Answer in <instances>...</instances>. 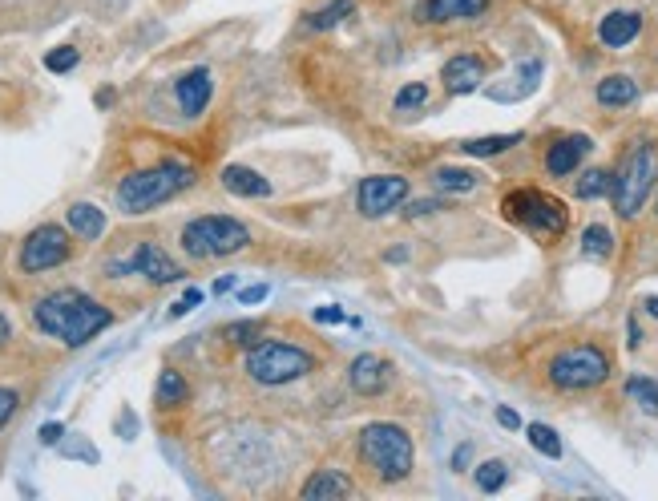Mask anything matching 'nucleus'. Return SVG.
<instances>
[{"instance_id":"nucleus-28","label":"nucleus","mask_w":658,"mask_h":501,"mask_svg":"<svg viewBox=\"0 0 658 501\" xmlns=\"http://www.w3.org/2000/svg\"><path fill=\"white\" fill-rule=\"evenodd\" d=\"M352 13H356V0H336V5H327L323 13H315L307 25L319 33V29H332V25H340V21H344V17H352Z\"/></svg>"},{"instance_id":"nucleus-3","label":"nucleus","mask_w":658,"mask_h":501,"mask_svg":"<svg viewBox=\"0 0 658 501\" xmlns=\"http://www.w3.org/2000/svg\"><path fill=\"white\" fill-rule=\"evenodd\" d=\"M658 182V146L654 142H634L618 170L610 174V203L622 219H634L642 207H646V198Z\"/></svg>"},{"instance_id":"nucleus-33","label":"nucleus","mask_w":658,"mask_h":501,"mask_svg":"<svg viewBox=\"0 0 658 501\" xmlns=\"http://www.w3.org/2000/svg\"><path fill=\"white\" fill-rule=\"evenodd\" d=\"M17 400H21V396H17L13 388H0V429H5V425H9V417L17 413Z\"/></svg>"},{"instance_id":"nucleus-8","label":"nucleus","mask_w":658,"mask_h":501,"mask_svg":"<svg viewBox=\"0 0 658 501\" xmlns=\"http://www.w3.org/2000/svg\"><path fill=\"white\" fill-rule=\"evenodd\" d=\"M606 376H610V356L598 344H574L550 360V384L562 392L598 388Z\"/></svg>"},{"instance_id":"nucleus-6","label":"nucleus","mask_w":658,"mask_h":501,"mask_svg":"<svg viewBox=\"0 0 658 501\" xmlns=\"http://www.w3.org/2000/svg\"><path fill=\"white\" fill-rule=\"evenodd\" d=\"M251 243V231L227 215H202L182 227V251L190 259H223Z\"/></svg>"},{"instance_id":"nucleus-14","label":"nucleus","mask_w":658,"mask_h":501,"mask_svg":"<svg viewBox=\"0 0 658 501\" xmlns=\"http://www.w3.org/2000/svg\"><path fill=\"white\" fill-rule=\"evenodd\" d=\"M590 154V138L586 134H566L550 146V154H545V170H550L554 178H566L582 166V158Z\"/></svg>"},{"instance_id":"nucleus-44","label":"nucleus","mask_w":658,"mask_h":501,"mask_svg":"<svg viewBox=\"0 0 658 501\" xmlns=\"http://www.w3.org/2000/svg\"><path fill=\"white\" fill-rule=\"evenodd\" d=\"M9 332H13V328H9V320H5V316H0V344H5V340H9Z\"/></svg>"},{"instance_id":"nucleus-10","label":"nucleus","mask_w":658,"mask_h":501,"mask_svg":"<svg viewBox=\"0 0 658 501\" xmlns=\"http://www.w3.org/2000/svg\"><path fill=\"white\" fill-rule=\"evenodd\" d=\"M408 198V178L400 174H376V178H364L360 190H356V203H360V215L368 219H380L388 211H396Z\"/></svg>"},{"instance_id":"nucleus-37","label":"nucleus","mask_w":658,"mask_h":501,"mask_svg":"<svg viewBox=\"0 0 658 501\" xmlns=\"http://www.w3.org/2000/svg\"><path fill=\"white\" fill-rule=\"evenodd\" d=\"M61 433H65V429H61L57 421H49V425H41V445H57V441H61Z\"/></svg>"},{"instance_id":"nucleus-24","label":"nucleus","mask_w":658,"mask_h":501,"mask_svg":"<svg viewBox=\"0 0 658 501\" xmlns=\"http://www.w3.org/2000/svg\"><path fill=\"white\" fill-rule=\"evenodd\" d=\"M432 182H436V190L465 194V190H473V186L481 182V174H473V170H461V166H441V170L432 174Z\"/></svg>"},{"instance_id":"nucleus-31","label":"nucleus","mask_w":658,"mask_h":501,"mask_svg":"<svg viewBox=\"0 0 658 501\" xmlns=\"http://www.w3.org/2000/svg\"><path fill=\"white\" fill-rule=\"evenodd\" d=\"M428 102V89L420 85V81H412V85H404L400 93H396V110L400 114H412V110H420Z\"/></svg>"},{"instance_id":"nucleus-36","label":"nucleus","mask_w":658,"mask_h":501,"mask_svg":"<svg viewBox=\"0 0 658 501\" xmlns=\"http://www.w3.org/2000/svg\"><path fill=\"white\" fill-rule=\"evenodd\" d=\"M255 332H259L255 324H231V328H227V336H231L235 344H255Z\"/></svg>"},{"instance_id":"nucleus-34","label":"nucleus","mask_w":658,"mask_h":501,"mask_svg":"<svg viewBox=\"0 0 658 501\" xmlns=\"http://www.w3.org/2000/svg\"><path fill=\"white\" fill-rule=\"evenodd\" d=\"M198 304H202V291H198V287H186V295H182L178 304L170 308V316H186V312H190V308H198Z\"/></svg>"},{"instance_id":"nucleus-16","label":"nucleus","mask_w":658,"mask_h":501,"mask_svg":"<svg viewBox=\"0 0 658 501\" xmlns=\"http://www.w3.org/2000/svg\"><path fill=\"white\" fill-rule=\"evenodd\" d=\"M485 69H489V65H485L481 57L461 53V57H453V61L445 65V73H441V77H445V89L461 97V93H473V89L485 81Z\"/></svg>"},{"instance_id":"nucleus-23","label":"nucleus","mask_w":658,"mask_h":501,"mask_svg":"<svg viewBox=\"0 0 658 501\" xmlns=\"http://www.w3.org/2000/svg\"><path fill=\"white\" fill-rule=\"evenodd\" d=\"M626 396L634 400L642 413L658 417V380H650V376H630V380H626Z\"/></svg>"},{"instance_id":"nucleus-18","label":"nucleus","mask_w":658,"mask_h":501,"mask_svg":"<svg viewBox=\"0 0 658 501\" xmlns=\"http://www.w3.org/2000/svg\"><path fill=\"white\" fill-rule=\"evenodd\" d=\"M352 493V477L344 469H319L311 481H303L299 497L307 501H327V497H348Z\"/></svg>"},{"instance_id":"nucleus-11","label":"nucleus","mask_w":658,"mask_h":501,"mask_svg":"<svg viewBox=\"0 0 658 501\" xmlns=\"http://www.w3.org/2000/svg\"><path fill=\"white\" fill-rule=\"evenodd\" d=\"M109 271H114V275H122V271H138V275H146L150 283H174V279H182L178 263H174L158 243H142V247L134 251L130 263H109Z\"/></svg>"},{"instance_id":"nucleus-35","label":"nucleus","mask_w":658,"mask_h":501,"mask_svg":"<svg viewBox=\"0 0 658 501\" xmlns=\"http://www.w3.org/2000/svg\"><path fill=\"white\" fill-rule=\"evenodd\" d=\"M267 295H271L267 283H259V287H243V291H239V304H243V308H247V304H263Z\"/></svg>"},{"instance_id":"nucleus-19","label":"nucleus","mask_w":658,"mask_h":501,"mask_svg":"<svg viewBox=\"0 0 658 501\" xmlns=\"http://www.w3.org/2000/svg\"><path fill=\"white\" fill-rule=\"evenodd\" d=\"M223 186L239 198H267L271 194V182L263 174H255L251 166H227L223 170Z\"/></svg>"},{"instance_id":"nucleus-17","label":"nucleus","mask_w":658,"mask_h":501,"mask_svg":"<svg viewBox=\"0 0 658 501\" xmlns=\"http://www.w3.org/2000/svg\"><path fill=\"white\" fill-rule=\"evenodd\" d=\"M638 33H642V17H638V13H626V9L602 17V25H598V37H602L606 49H622V45H630Z\"/></svg>"},{"instance_id":"nucleus-27","label":"nucleus","mask_w":658,"mask_h":501,"mask_svg":"<svg viewBox=\"0 0 658 501\" xmlns=\"http://www.w3.org/2000/svg\"><path fill=\"white\" fill-rule=\"evenodd\" d=\"M525 433H529V445H533L541 457H550V461L562 457V441H558V433H554L550 425H529Z\"/></svg>"},{"instance_id":"nucleus-9","label":"nucleus","mask_w":658,"mask_h":501,"mask_svg":"<svg viewBox=\"0 0 658 501\" xmlns=\"http://www.w3.org/2000/svg\"><path fill=\"white\" fill-rule=\"evenodd\" d=\"M69 259V235L57 227V223H45V227H37L25 243H21V271H49V267H57V263H65Z\"/></svg>"},{"instance_id":"nucleus-42","label":"nucleus","mask_w":658,"mask_h":501,"mask_svg":"<svg viewBox=\"0 0 658 501\" xmlns=\"http://www.w3.org/2000/svg\"><path fill=\"white\" fill-rule=\"evenodd\" d=\"M231 287H235V275H223V279L214 283V295H223V291H231Z\"/></svg>"},{"instance_id":"nucleus-40","label":"nucleus","mask_w":658,"mask_h":501,"mask_svg":"<svg viewBox=\"0 0 658 501\" xmlns=\"http://www.w3.org/2000/svg\"><path fill=\"white\" fill-rule=\"evenodd\" d=\"M428 211H436V203H432V198H424V203H412L404 215H408V219H420V215H428Z\"/></svg>"},{"instance_id":"nucleus-43","label":"nucleus","mask_w":658,"mask_h":501,"mask_svg":"<svg viewBox=\"0 0 658 501\" xmlns=\"http://www.w3.org/2000/svg\"><path fill=\"white\" fill-rule=\"evenodd\" d=\"M646 312L658 320V295H650V299H646Z\"/></svg>"},{"instance_id":"nucleus-2","label":"nucleus","mask_w":658,"mask_h":501,"mask_svg":"<svg viewBox=\"0 0 658 501\" xmlns=\"http://www.w3.org/2000/svg\"><path fill=\"white\" fill-rule=\"evenodd\" d=\"M186 186H194V166H186V162H158L150 170H134L130 178H122L118 207L126 215H146V211L170 203V198L182 194Z\"/></svg>"},{"instance_id":"nucleus-1","label":"nucleus","mask_w":658,"mask_h":501,"mask_svg":"<svg viewBox=\"0 0 658 501\" xmlns=\"http://www.w3.org/2000/svg\"><path fill=\"white\" fill-rule=\"evenodd\" d=\"M33 320H37V328L45 336H53V340H61L69 348L89 344L97 332H105L109 324H114L109 308H101L97 299H89L85 291H73V287L45 295L41 304L33 308Z\"/></svg>"},{"instance_id":"nucleus-25","label":"nucleus","mask_w":658,"mask_h":501,"mask_svg":"<svg viewBox=\"0 0 658 501\" xmlns=\"http://www.w3.org/2000/svg\"><path fill=\"white\" fill-rule=\"evenodd\" d=\"M517 142H521V134H489V138L465 142L461 150H465L469 158H493V154H501V150H509V146H517Z\"/></svg>"},{"instance_id":"nucleus-7","label":"nucleus","mask_w":658,"mask_h":501,"mask_svg":"<svg viewBox=\"0 0 658 501\" xmlns=\"http://www.w3.org/2000/svg\"><path fill=\"white\" fill-rule=\"evenodd\" d=\"M311 368H315V356L295 344H283V340H259L247 352V372L259 384H291V380L307 376Z\"/></svg>"},{"instance_id":"nucleus-13","label":"nucleus","mask_w":658,"mask_h":501,"mask_svg":"<svg viewBox=\"0 0 658 501\" xmlns=\"http://www.w3.org/2000/svg\"><path fill=\"white\" fill-rule=\"evenodd\" d=\"M174 93H178L182 114H186V118H198V114L206 110V102H210V93H214V77H210V69L198 65V69L182 73L178 85H174Z\"/></svg>"},{"instance_id":"nucleus-32","label":"nucleus","mask_w":658,"mask_h":501,"mask_svg":"<svg viewBox=\"0 0 658 501\" xmlns=\"http://www.w3.org/2000/svg\"><path fill=\"white\" fill-rule=\"evenodd\" d=\"M77 61H81V53H77L73 45H61V49H53V53L45 57V69H53V73H69Z\"/></svg>"},{"instance_id":"nucleus-39","label":"nucleus","mask_w":658,"mask_h":501,"mask_svg":"<svg viewBox=\"0 0 658 501\" xmlns=\"http://www.w3.org/2000/svg\"><path fill=\"white\" fill-rule=\"evenodd\" d=\"M497 421H501V425H505V429H521V417H517V413H513V409H505V405H501V409H497Z\"/></svg>"},{"instance_id":"nucleus-20","label":"nucleus","mask_w":658,"mask_h":501,"mask_svg":"<svg viewBox=\"0 0 658 501\" xmlns=\"http://www.w3.org/2000/svg\"><path fill=\"white\" fill-rule=\"evenodd\" d=\"M634 97H638V85H634L626 73H614V77H602V81H598V102L610 106V110L634 106Z\"/></svg>"},{"instance_id":"nucleus-29","label":"nucleus","mask_w":658,"mask_h":501,"mask_svg":"<svg viewBox=\"0 0 658 501\" xmlns=\"http://www.w3.org/2000/svg\"><path fill=\"white\" fill-rule=\"evenodd\" d=\"M505 481H509V469H505V461H485V465L477 469V485H481L485 493H497Z\"/></svg>"},{"instance_id":"nucleus-5","label":"nucleus","mask_w":658,"mask_h":501,"mask_svg":"<svg viewBox=\"0 0 658 501\" xmlns=\"http://www.w3.org/2000/svg\"><path fill=\"white\" fill-rule=\"evenodd\" d=\"M501 211H505L509 223H517V227H525V231H533L541 239H558L566 231V223H570V211H566L562 198L545 194V190H533V186L505 194Z\"/></svg>"},{"instance_id":"nucleus-22","label":"nucleus","mask_w":658,"mask_h":501,"mask_svg":"<svg viewBox=\"0 0 658 501\" xmlns=\"http://www.w3.org/2000/svg\"><path fill=\"white\" fill-rule=\"evenodd\" d=\"M186 396H190V388H186L182 372L162 368V376H158V392H154V405H158V409H174V405H186Z\"/></svg>"},{"instance_id":"nucleus-21","label":"nucleus","mask_w":658,"mask_h":501,"mask_svg":"<svg viewBox=\"0 0 658 501\" xmlns=\"http://www.w3.org/2000/svg\"><path fill=\"white\" fill-rule=\"evenodd\" d=\"M69 227L77 231V239H101V231H105V215L93 207V203H73L69 207Z\"/></svg>"},{"instance_id":"nucleus-30","label":"nucleus","mask_w":658,"mask_h":501,"mask_svg":"<svg viewBox=\"0 0 658 501\" xmlns=\"http://www.w3.org/2000/svg\"><path fill=\"white\" fill-rule=\"evenodd\" d=\"M610 194V170H586L578 182V198H598Z\"/></svg>"},{"instance_id":"nucleus-41","label":"nucleus","mask_w":658,"mask_h":501,"mask_svg":"<svg viewBox=\"0 0 658 501\" xmlns=\"http://www.w3.org/2000/svg\"><path fill=\"white\" fill-rule=\"evenodd\" d=\"M469 453H473V449H469V445H461V449H457V457H453V469H465V465H469Z\"/></svg>"},{"instance_id":"nucleus-15","label":"nucleus","mask_w":658,"mask_h":501,"mask_svg":"<svg viewBox=\"0 0 658 501\" xmlns=\"http://www.w3.org/2000/svg\"><path fill=\"white\" fill-rule=\"evenodd\" d=\"M485 9H489V0H424V5H420V21H432V25L473 21Z\"/></svg>"},{"instance_id":"nucleus-38","label":"nucleus","mask_w":658,"mask_h":501,"mask_svg":"<svg viewBox=\"0 0 658 501\" xmlns=\"http://www.w3.org/2000/svg\"><path fill=\"white\" fill-rule=\"evenodd\" d=\"M315 320H319V324H344V312H340V308H319Z\"/></svg>"},{"instance_id":"nucleus-4","label":"nucleus","mask_w":658,"mask_h":501,"mask_svg":"<svg viewBox=\"0 0 658 501\" xmlns=\"http://www.w3.org/2000/svg\"><path fill=\"white\" fill-rule=\"evenodd\" d=\"M360 457L380 473V481H404L412 473L416 445H412L408 429H400L392 421H376L360 433Z\"/></svg>"},{"instance_id":"nucleus-12","label":"nucleus","mask_w":658,"mask_h":501,"mask_svg":"<svg viewBox=\"0 0 658 501\" xmlns=\"http://www.w3.org/2000/svg\"><path fill=\"white\" fill-rule=\"evenodd\" d=\"M348 384H352L360 396H380V392L392 384V364H388L384 356H376V352H364V356L352 360Z\"/></svg>"},{"instance_id":"nucleus-26","label":"nucleus","mask_w":658,"mask_h":501,"mask_svg":"<svg viewBox=\"0 0 658 501\" xmlns=\"http://www.w3.org/2000/svg\"><path fill=\"white\" fill-rule=\"evenodd\" d=\"M582 255H590V259H610V255H614V235H610L602 223H590L586 235H582Z\"/></svg>"}]
</instances>
